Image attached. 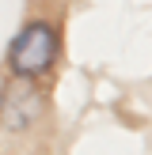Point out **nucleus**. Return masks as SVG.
<instances>
[{"mask_svg":"<svg viewBox=\"0 0 152 155\" xmlns=\"http://www.w3.org/2000/svg\"><path fill=\"white\" fill-rule=\"evenodd\" d=\"M57 53H61L57 27L46 23V19H34V23H27V27L12 38V45H8V64H12V72L19 76V80H38V76H46L53 68Z\"/></svg>","mask_w":152,"mask_h":155,"instance_id":"f257e3e1","label":"nucleus"},{"mask_svg":"<svg viewBox=\"0 0 152 155\" xmlns=\"http://www.w3.org/2000/svg\"><path fill=\"white\" fill-rule=\"evenodd\" d=\"M38 114H42V95H38L27 80H19V83L12 80L4 91H0V125L4 129L19 133V129H27L30 121H38Z\"/></svg>","mask_w":152,"mask_h":155,"instance_id":"f03ea898","label":"nucleus"}]
</instances>
